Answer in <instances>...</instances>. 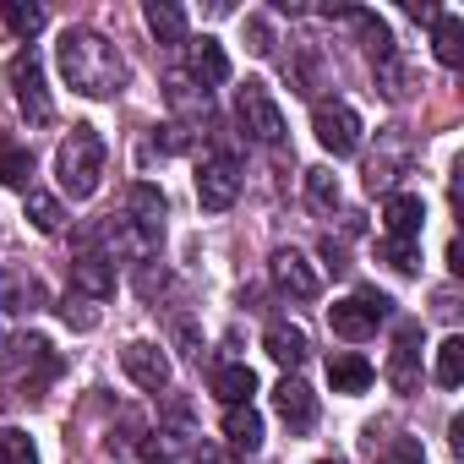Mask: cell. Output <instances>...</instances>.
Returning <instances> with one entry per match:
<instances>
[{
  "label": "cell",
  "instance_id": "6da1fadb",
  "mask_svg": "<svg viewBox=\"0 0 464 464\" xmlns=\"http://www.w3.org/2000/svg\"><path fill=\"white\" fill-rule=\"evenodd\" d=\"M55 61H61L66 88L82 99H115L126 88V55L93 28H66L55 44Z\"/></svg>",
  "mask_w": 464,
  "mask_h": 464
},
{
  "label": "cell",
  "instance_id": "7a4b0ae2",
  "mask_svg": "<svg viewBox=\"0 0 464 464\" xmlns=\"http://www.w3.org/2000/svg\"><path fill=\"white\" fill-rule=\"evenodd\" d=\"M104 137H99V126H88V121H77L72 126V137L61 142V153H55V175H61V191L72 197V202H82V197H93L99 191V180H104Z\"/></svg>",
  "mask_w": 464,
  "mask_h": 464
},
{
  "label": "cell",
  "instance_id": "3957f363",
  "mask_svg": "<svg viewBox=\"0 0 464 464\" xmlns=\"http://www.w3.org/2000/svg\"><path fill=\"white\" fill-rule=\"evenodd\" d=\"M6 82H12V99H17V110L28 115V126H50L55 104H50V93H44V61H39V50H17L12 66H6Z\"/></svg>",
  "mask_w": 464,
  "mask_h": 464
},
{
  "label": "cell",
  "instance_id": "277c9868",
  "mask_svg": "<svg viewBox=\"0 0 464 464\" xmlns=\"http://www.w3.org/2000/svg\"><path fill=\"white\" fill-rule=\"evenodd\" d=\"M382 317H393V301H388L382 290H355V295H344V301H334V306H328L334 334H339V339H350V344L372 339Z\"/></svg>",
  "mask_w": 464,
  "mask_h": 464
},
{
  "label": "cell",
  "instance_id": "5b68a950",
  "mask_svg": "<svg viewBox=\"0 0 464 464\" xmlns=\"http://www.w3.org/2000/svg\"><path fill=\"white\" fill-rule=\"evenodd\" d=\"M236 121H241V131H246L252 142H263V148H279V142H285V110L274 104L268 82H246V88L236 93Z\"/></svg>",
  "mask_w": 464,
  "mask_h": 464
},
{
  "label": "cell",
  "instance_id": "8992f818",
  "mask_svg": "<svg viewBox=\"0 0 464 464\" xmlns=\"http://www.w3.org/2000/svg\"><path fill=\"white\" fill-rule=\"evenodd\" d=\"M72 295H82L93 306L115 295V257L93 246V229H82V246L72 257Z\"/></svg>",
  "mask_w": 464,
  "mask_h": 464
},
{
  "label": "cell",
  "instance_id": "52a82bcc",
  "mask_svg": "<svg viewBox=\"0 0 464 464\" xmlns=\"http://www.w3.org/2000/svg\"><path fill=\"white\" fill-rule=\"evenodd\" d=\"M312 131H317V142H323L334 159L361 153V115H355L344 99H317V110H312Z\"/></svg>",
  "mask_w": 464,
  "mask_h": 464
},
{
  "label": "cell",
  "instance_id": "ba28073f",
  "mask_svg": "<svg viewBox=\"0 0 464 464\" xmlns=\"http://www.w3.org/2000/svg\"><path fill=\"white\" fill-rule=\"evenodd\" d=\"M236 197H241V169H236V159H229V153H208V159L197 164V202H202L208 213H224V208H236Z\"/></svg>",
  "mask_w": 464,
  "mask_h": 464
},
{
  "label": "cell",
  "instance_id": "9c48e42d",
  "mask_svg": "<svg viewBox=\"0 0 464 464\" xmlns=\"http://www.w3.org/2000/svg\"><path fill=\"white\" fill-rule=\"evenodd\" d=\"M6 372L12 377H23V372H34L28 377V399H39V388L61 372V355L50 350V339H39V334H23V339H12V350H6Z\"/></svg>",
  "mask_w": 464,
  "mask_h": 464
},
{
  "label": "cell",
  "instance_id": "30bf717a",
  "mask_svg": "<svg viewBox=\"0 0 464 464\" xmlns=\"http://www.w3.org/2000/svg\"><path fill=\"white\" fill-rule=\"evenodd\" d=\"M410 169V137L399 126H388L377 137V153L366 159V191H393V180Z\"/></svg>",
  "mask_w": 464,
  "mask_h": 464
},
{
  "label": "cell",
  "instance_id": "8fae6325",
  "mask_svg": "<svg viewBox=\"0 0 464 464\" xmlns=\"http://www.w3.org/2000/svg\"><path fill=\"white\" fill-rule=\"evenodd\" d=\"M388 388L393 393H420V323H399L393 355H388Z\"/></svg>",
  "mask_w": 464,
  "mask_h": 464
},
{
  "label": "cell",
  "instance_id": "7c38bea8",
  "mask_svg": "<svg viewBox=\"0 0 464 464\" xmlns=\"http://www.w3.org/2000/svg\"><path fill=\"white\" fill-rule=\"evenodd\" d=\"M268 274H274V285H279L290 301H317V290H323L317 268H312L306 252H295V246H279L274 263H268Z\"/></svg>",
  "mask_w": 464,
  "mask_h": 464
},
{
  "label": "cell",
  "instance_id": "4fadbf2b",
  "mask_svg": "<svg viewBox=\"0 0 464 464\" xmlns=\"http://www.w3.org/2000/svg\"><path fill=\"white\" fill-rule=\"evenodd\" d=\"M274 410H279V420L290 426V437H306V431L317 426V393H312L301 377H279V382H274Z\"/></svg>",
  "mask_w": 464,
  "mask_h": 464
},
{
  "label": "cell",
  "instance_id": "5bb4252c",
  "mask_svg": "<svg viewBox=\"0 0 464 464\" xmlns=\"http://www.w3.org/2000/svg\"><path fill=\"white\" fill-rule=\"evenodd\" d=\"M121 366H126V377H131L142 393H164V388H169V361H164V350L148 344V339L126 344V350H121Z\"/></svg>",
  "mask_w": 464,
  "mask_h": 464
},
{
  "label": "cell",
  "instance_id": "9a60e30c",
  "mask_svg": "<svg viewBox=\"0 0 464 464\" xmlns=\"http://www.w3.org/2000/svg\"><path fill=\"white\" fill-rule=\"evenodd\" d=\"M263 350H268L279 366H290V372H295V366L312 355V334H306L301 323H285V317H274V323L263 328Z\"/></svg>",
  "mask_w": 464,
  "mask_h": 464
},
{
  "label": "cell",
  "instance_id": "2e32d148",
  "mask_svg": "<svg viewBox=\"0 0 464 464\" xmlns=\"http://www.w3.org/2000/svg\"><path fill=\"white\" fill-rule=\"evenodd\" d=\"M382 218H388V236H393V241H420L426 202H420L415 191H388V202H382Z\"/></svg>",
  "mask_w": 464,
  "mask_h": 464
},
{
  "label": "cell",
  "instance_id": "e0dca14e",
  "mask_svg": "<svg viewBox=\"0 0 464 464\" xmlns=\"http://www.w3.org/2000/svg\"><path fill=\"white\" fill-rule=\"evenodd\" d=\"M328 382H334V393H366L377 382V366L366 355H355V350H339L328 361Z\"/></svg>",
  "mask_w": 464,
  "mask_h": 464
},
{
  "label": "cell",
  "instance_id": "ac0fdd59",
  "mask_svg": "<svg viewBox=\"0 0 464 464\" xmlns=\"http://www.w3.org/2000/svg\"><path fill=\"white\" fill-rule=\"evenodd\" d=\"M224 442L236 453H257L263 448V415L252 404H229L224 410Z\"/></svg>",
  "mask_w": 464,
  "mask_h": 464
},
{
  "label": "cell",
  "instance_id": "d6986e66",
  "mask_svg": "<svg viewBox=\"0 0 464 464\" xmlns=\"http://www.w3.org/2000/svg\"><path fill=\"white\" fill-rule=\"evenodd\" d=\"M191 82H197L202 93L218 88V82H229V55H224L218 39H197V44H191Z\"/></svg>",
  "mask_w": 464,
  "mask_h": 464
},
{
  "label": "cell",
  "instance_id": "ffe728a7",
  "mask_svg": "<svg viewBox=\"0 0 464 464\" xmlns=\"http://www.w3.org/2000/svg\"><path fill=\"white\" fill-rule=\"evenodd\" d=\"M131 224H142V229H153V236H164V197H159V186H148V180H137L131 191H126V208H121Z\"/></svg>",
  "mask_w": 464,
  "mask_h": 464
},
{
  "label": "cell",
  "instance_id": "44dd1931",
  "mask_svg": "<svg viewBox=\"0 0 464 464\" xmlns=\"http://www.w3.org/2000/svg\"><path fill=\"white\" fill-rule=\"evenodd\" d=\"M142 23L153 28L159 44H186V12L175 6V0H148V6H142Z\"/></svg>",
  "mask_w": 464,
  "mask_h": 464
},
{
  "label": "cell",
  "instance_id": "7402d4cb",
  "mask_svg": "<svg viewBox=\"0 0 464 464\" xmlns=\"http://www.w3.org/2000/svg\"><path fill=\"white\" fill-rule=\"evenodd\" d=\"M0 23H6L23 44L34 39V34H44V23H50V12L39 6V0H0Z\"/></svg>",
  "mask_w": 464,
  "mask_h": 464
},
{
  "label": "cell",
  "instance_id": "603a6c76",
  "mask_svg": "<svg viewBox=\"0 0 464 464\" xmlns=\"http://www.w3.org/2000/svg\"><path fill=\"white\" fill-rule=\"evenodd\" d=\"M213 393L224 399V410H229V404H252L257 372H252V366H218V372H213Z\"/></svg>",
  "mask_w": 464,
  "mask_h": 464
},
{
  "label": "cell",
  "instance_id": "cb8c5ba5",
  "mask_svg": "<svg viewBox=\"0 0 464 464\" xmlns=\"http://www.w3.org/2000/svg\"><path fill=\"white\" fill-rule=\"evenodd\" d=\"M431 50H437L442 66H464V17L442 12V17L431 23Z\"/></svg>",
  "mask_w": 464,
  "mask_h": 464
},
{
  "label": "cell",
  "instance_id": "d4e9b609",
  "mask_svg": "<svg viewBox=\"0 0 464 464\" xmlns=\"http://www.w3.org/2000/svg\"><path fill=\"white\" fill-rule=\"evenodd\" d=\"M34 180V153L17 148L12 137H0V186H12V191H28Z\"/></svg>",
  "mask_w": 464,
  "mask_h": 464
},
{
  "label": "cell",
  "instance_id": "484cf974",
  "mask_svg": "<svg viewBox=\"0 0 464 464\" xmlns=\"http://www.w3.org/2000/svg\"><path fill=\"white\" fill-rule=\"evenodd\" d=\"M350 23L361 28V39H366V50H372V61H377V66H382L388 55H399V50H393V34H388V23H382L377 12H350Z\"/></svg>",
  "mask_w": 464,
  "mask_h": 464
},
{
  "label": "cell",
  "instance_id": "4316f807",
  "mask_svg": "<svg viewBox=\"0 0 464 464\" xmlns=\"http://www.w3.org/2000/svg\"><path fill=\"white\" fill-rule=\"evenodd\" d=\"M377 257H382L393 274H404V279L420 274V241H393V236H382V241H377Z\"/></svg>",
  "mask_w": 464,
  "mask_h": 464
},
{
  "label": "cell",
  "instance_id": "83f0119b",
  "mask_svg": "<svg viewBox=\"0 0 464 464\" xmlns=\"http://www.w3.org/2000/svg\"><path fill=\"white\" fill-rule=\"evenodd\" d=\"M169 104H175L180 115H191V121H208V93H202L191 77H180V72L169 77Z\"/></svg>",
  "mask_w": 464,
  "mask_h": 464
},
{
  "label": "cell",
  "instance_id": "f1b7e54d",
  "mask_svg": "<svg viewBox=\"0 0 464 464\" xmlns=\"http://www.w3.org/2000/svg\"><path fill=\"white\" fill-rule=\"evenodd\" d=\"M437 382H442V388H459V382H464V339H459V334H448V339L437 344Z\"/></svg>",
  "mask_w": 464,
  "mask_h": 464
},
{
  "label": "cell",
  "instance_id": "f546056e",
  "mask_svg": "<svg viewBox=\"0 0 464 464\" xmlns=\"http://www.w3.org/2000/svg\"><path fill=\"white\" fill-rule=\"evenodd\" d=\"M28 218H34V229H39V236H55V229H61V202L50 197V191H34L28 186Z\"/></svg>",
  "mask_w": 464,
  "mask_h": 464
},
{
  "label": "cell",
  "instance_id": "4dcf8cb0",
  "mask_svg": "<svg viewBox=\"0 0 464 464\" xmlns=\"http://www.w3.org/2000/svg\"><path fill=\"white\" fill-rule=\"evenodd\" d=\"M306 202H312L317 213H334V208H339V180H334V169H306Z\"/></svg>",
  "mask_w": 464,
  "mask_h": 464
},
{
  "label": "cell",
  "instance_id": "1f68e13d",
  "mask_svg": "<svg viewBox=\"0 0 464 464\" xmlns=\"http://www.w3.org/2000/svg\"><path fill=\"white\" fill-rule=\"evenodd\" d=\"M180 437H169V431H153V437H142V464H180V448H175Z\"/></svg>",
  "mask_w": 464,
  "mask_h": 464
},
{
  "label": "cell",
  "instance_id": "d6a6232c",
  "mask_svg": "<svg viewBox=\"0 0 464 464\" xmlns=\"http://www.w3.org/2000/svg\"><path fill=\"white\" fill-rule=\"evenodd\" d=\"M0 464H39L28 431H0Z\"/></svg>",
  "mask_w": 464,
  "mask_h": 464
},
{
  "label": "cell",
  "instance_id": "836d02e7",
  "mask_svg": "<svg viewBox=\"0 0 464 464\" xmlns=\"http://www.w3.org/2000/svg\"><path fill=\"white\" fill-rule=\"evenodd\" d=\"M382 464H426V448H420V437H393V442L382 448Z\"/></svg>",
  "mask_w": 464,
  "mask_h": 464
},
{
  "label": "cell",
  "instance_id": "e575fe53",
  "mask_svg": "<svg viewBox=\"0 0 464 464\" xmlns=\"http://www.w3.org/2000/svg\"><path fill=\"white\" fill-rule=\"evenodd\" d=\"M246 39H252V44H246L252 55H274V34H268L263 17H246Z\"/></svg>",
  "mask_w": 464,
  "mask_h": 464
},
{
  "label": "cell",
  "instance_id": "d590c367",
  "mask_svg": "<svg viewBox=\"0 0 464 464\" xmlns=\"http://www.w3.org/2000/svg\"><path fill=\"white\" fill-rule=\"evenodd\" d=\"M404 12H410V17H415V23H437V17H442V12H437V6H420V0H410V6H404Z\"/></svg>",
  "mask_w": 464,
  "mask_h": 464
},
{
  "label": "cell",
  "instance_id": "8d00e7d4",
  "mask_svg": "<svg viewBox=\"0 0 464 464\" xmlns=\"http://www.w3.org/2000/svg\"><path fill=\"white\" fill-rule=\"evenodd\" d=\"M323 464H344V459H323Z\"/></svg>",
  "mask_w": 464,
  "mask_h": 464
}]
</instances>
